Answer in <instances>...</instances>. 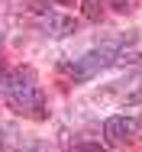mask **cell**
Instances as JSON below:
<instances>
[{
  "label": "cell",
  "instance_id": "1",
  "mask_svg": "<svg viewBox=\"0 0 142 152\" xmlns=\"http://www.w3.org/2000/svg\"><path fill=\"white\" fill-rule=\"evenodd\" d=\"M3 91H7V100H10V107L16 113H26V117H36V120L45 117V110H42L45 107V97L36 88L32 71H16L13 78H7Z\"/></svg>",
  "mask_w": 142,
  "mask_h": 152
},
{
  "label": "cell",
  "instance_id": "2",
  "mask_svg": "<svg viewBox=\"0 0 142 152\" xmlns=\"http://www.w3.org/2000/svg\"><path fill=\"white\" fill-rule=\"evenodd\" d=\"M113 61H119V52H113V49H94V52H87V55H81V58L71 65V78H74V84H84V81H90L94 75H100L107 65H113Z\"/></svg>",
  "mask_w": 142,
  "mask_h": 152
},
{
  "label": "cell",
  "instance_id": "3",
  "mask_svg": "<svg viewBox=\"0 0 142 152\" xmlns=\"http://www.w3.org/2000/svg\"><path fill=\"white\" fill-rule=\"evenodd\" d=\"M103 136H107V142H113V146H126V142H133V139L139 136V120L123 117V113L107 117V120H103Z\"/></svg>",
  "mask_w": 142,
  "mask_h": 152
},
{
  "label": "cell",
  "instance_id": "4",
  "mask_svg": "<svg viewBox=\"0 0 142 152\" xmlns=\"http://www.w3.org/2000/svg\"><path fill=\"white\" fill-rule=\"evenodd\" d=\"M45 36L49 39H65V36H74L78 32V20L68 16V13H49L45 16Z\"/></svg>",
  "mask_w": 142,
  "mask_h": 152
},
{
  "label": "cell",
  "instance_id": "5",
  "mask_svg": "<svg viewBox=\"0 0 142 152\" xmlns=\"http://www.w3.org/2000/svg\"><path fill=\"white\" fill-rule=\"evenodd\" d=\"M81 13H84L90 23H100L103 20V0H84L81 3Z\"/></svg>",
  "mask_w": 142,
  "mask_h": 152
},
{
  "label": "cell",
  "instance_id": "6",
  "mask_svg": "<svg viewBox=\"0 0 142 152\" xmlns=\"http://www.w3.org/2000/svg\"><path fill=\"white\" fill-rule=\"evenodd\" d=\"M110 3H113L116 13H129V10H136V3H139V0H110Z\"/></svg>",
  "mask_w": 142,
  "mask_h": 152
},
{
  "label": "cell",
  "instance_id": "7",
  "mask_svg": "<svg viewBox=\"0 0 142 152\" xmlns=\"http://www.w3.org/2000/svg\"><path fill=\"white\" fill-rule=\"evenodd\" d=\"M71 152H107V149H103L100 142H78Z\"/></svg>",
  "mask_w": 142,
  "mask_h": 152
},
{
  "label": "cell",
  "instance_id": "8",
  "mask_svg": "<svg viewBox=\"0 0 142 152\" xmlns=\"http://www.w3.org/2000/svg\"><path fill=\"white\" fill-rule=\"evenodd\" d=\"M20 152H52V149H45V146H29V149H20Z\"/></svg>",
  "mask_w": 142,
  "mask_h": 152
},
{
  "label": "cell",
  "instance_id": "9",
  "mask_svg": "<svg viewBox=\"0 0 142 152\" xmlns=\"http://www.w3.org/2000/svg\"><path fill=\"white\" fill-rule=\"evenodd\" d=\"M3 84H7V71L0 68V88H3Z\"/></svg>",
  "mask_w": 142,
  "mask_h": 152
},
{
  "label": "cell",
  "instance_id": "10",
  "mask_svg": "<svg viewBox=\"0 0 142 152\" xmlns=\"http://www.w3.org/2000/svg\"><path fill=\"white\" fill-rule=\"evenodd\" d=\"M0 42H3V29H0Z\"/></svg>",
  "mask_w": 142,
  "mask_h": 152
},
{
  "label": "cell",
  "instance_id": "11",
  "mask_svg": "<svg viewBox=\"0 0 142 152\" xmlns=\"http://www.w3.org/2000/svg\"><path fill=\"white\" fill-rule=\"evenodd\" d=\"M61 3H68V0H61Z\"/></svg>",
  "mask_w": 142,
  "mask_h": 152
}]
</instances>
